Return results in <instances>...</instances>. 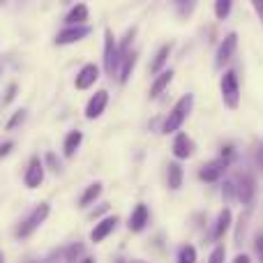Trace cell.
Instances as JSON below:
<instances>
[{"instance_id": "obj_22", "label": "cell", "mask_w": 263, "mask_h": 263, "mask_svg": "<svg viewBox=\"0 0 263 263\" xmlns=\"http://www.w3.org/2000/svg\"><path fill=\"white\" fill-rule=\"evenodd\" d=\"M100 194H102V182H92V185H88L86 192L81 194L79 205H81V208H88V205H92L97 199H100Z\"/></svg>"}, {"instance_id": "obj_39", "label": "cell", "mask_w": 263, "mask_h": 263, "mask_svg": "<svg viewBox=\"0 0 263 263\" xmlns=\"http://www.w3.org/2000/svg\"><path fill=\"white\" fill-rule=\"evenodd\" d=\"M176 3H190V0H176Z\"/></svg>"}, {"instance_id": "obj_19", "label": "cell", "mask_w": 263, "mask_h": 263, "mask_svg": "<svg viewBox=\"0 0 263 263\" xmlns=\"http://www.w3.org/2000/svg\"><path fill=\"white\" fill-rule=\"evenodd\" d=\"M134 67H136V53H134V51H127V53L120 58L118 81H120V83H127L129 77H132V72H134Z\"/></svg>"}, {"instance_id": "obj_12", "label": "cell", "mask_w": 263, "mask_h": 263, "mask_svg": "<svg viewBox=\"0 0 263 263\" xmlns=\"http://www.w3.org/2000/svg\"><path fill=\"white\" fill-rule=\"evenodd\" d=\"M106 104H109V90H97L86 104V118L97 120L102 114H104Z\"/></svg>"}, {"instance_id": "obj_8", "label": "cell", "mask_w": 263, "mask_h": 263, "mask_svg": "<svg viewBox=\"0 0 263 263\" xmlns=\"http://www.w3.org/2000/svg\"><path fill=\"white\" fill-rule=\"evenodd\" d=\"M44 173H46L44 162H42L40 157H32L26 168V176H23V182H26L28 190H37V187L44 182Z\"/></svg>"}, {"instance_id": "obj_5", "label": "cell", "mask_w": 263, "mask_h": 263, "mask_svg": "<svg viewBox=\"0 0 263 263\" xmlns=\"http://www.w3.org/2000/svg\"><path fill=\"white\" fill-rule=\"evenodd\" d=\"M238 49V35L236 32H229L222 40V44L217 46V53H215V67L224 69V65H229L233 60V53Z\"/></svg>"}, {"instance_id": "obj_10", "label": "cell", "mask_w": 263, "mask_h": 263, "mask_svg": "<svg viewBox=\"0 0 263 263\" xmlns=\"http://www.w3.org/2000/svg\"><path fill=\"white\" fill-rule=\"evenodd\" d=\"M97 79H100V67L95 63H86L79 69L77 79H74V86H77V90H88V88H92L97 83Z\"/></svg>"}, {"instance_id": "obj_14", "label": "cell", "mask_w": 263, "mask_h": 263, "mask_svg": "<svg viewBox=\"0 0 263 263\" xmlns=\"http://www.w3.org/2000/svg\"><path fill=\"white\" fill-rule=\"evenodd\" d=\"M148 219H150L148 205L139 203L134 210H132V215H129V219H127V229H129L132 233H141L145 229V224H148Z\"/></svg>"}, {"instance_id": "obj_16", "label": "cell", "mask_w": 263, "mask_h": 263, "mask_svg": "<svg viewBox=\"0 0 263 263\" xmlns=\"http://www.w3.org/2000/svg\"><path fill=\"white\" fill-rule=\"evenodd\" d=\"M81 143H83V132H79V129H74V132H69L67 136H65V143H63V155L67 159H72L74 155H77V150L81 148Z\"/></svg>"}, {"instance_id": "obj_23", "label": "cell", "mask_w": 263, "mask_h": 263, "mask_svg": "<svg viewBox=\"0 0 263 263\" xmlns=\"http://www.w3.org/2000/svg\"><path fill=\"white\" fill-rule=\"evenodd\" d=\"M231 9H233V0H215V16H217V21H227L231 16Z\"/></svg>"}, {"instance_id": "obj_34", "label": "cell", "mask_w": 263, "mask_h": 263, "mask_svg": "<svg viewBox=\"0 0 263 263\" xmlns=\"http://www.w3.org/2000/svg\"><path fill=\"white\" fill-rule=\"evenodd\" d=\"M254 247H256V252H259V254H261V259H263V233H261V236H256Z\"/></svg>"}, {"instance_id": "obj_35", "label": "cell", "mask_w": 263, "mask_h": 263, "mask_svg": "<svg viewBox=\"0 0 263 263\" xmlns=\"http://www.w3.org/2000/svg\"><path fill=\"white\" fill-rule=\"evenodd\" d=\"M14 92H16V86L12 83V86H9V90H7V97H5V104H9V102L14 100Z\"/></svg>"}, {"instance_id": "obj_28", "label": "cell", "mask_w": 263, "mask_h": 263, "mask_svg": "<svg viewBox=\"0 0 263 263\" xmlns=\"http://www.w3.org/2000/svg\"><path fill=\"white\" fill-rule=\"evenodd\" d=\"M224 256H227V247L224 245H217L208 256V263H224Z\"/></svg>"}, {"instance_id": "obj_31", "label": "cell", "mask_w": 263, "mask_h": 263, "mask_svg": "<svg viewBox=\"0 0 263 263\" xmlns=\"http://www.w3.org/2000/svg\"><path fill=\"white\" fill-rule=\"evenodd\" d=\"M252 3V9L256 12V16H259V21L263 23V0H250Z\"/></svg>"}, {"instance_id": "obj_38", "label": "cell", "mask_w": 263, "mask_h": 263, "mask_svg": "<svg viewBox=\"0 0 263 263\" xmlns=\"http://www.w3.org/2000/svg\"><path fill=\"white\" fill-rule=\"evenodd\" d=\"M129 263H145V261H141V259H132Z\"/></svg>"}, {"instance_id": "obj_15", "label": "cell", "mask_w": 263, "mask_h": 263, "mask_svg": "<svg viewBox=\"0 0 263 263\" xmlns=\"http://www.w3.org/2000/svg\"><path fill=\"white\" fill-rule=\"evenodd\" d=\"M173 77H176V74H173V69H162V72L157 74V77H155V81H153V86H150V97H159L162 95L164 90H166L168 86H171V81H173Z\"/></svg>"}, {"instance_id": "obj_2", "label": "cell", "mask_w": 263, "mask_h": 263, "mask_svg": "<svg viewBox=\"0 0 263 263\" xmlns=\"http://www.w3.org/2000/svg\"><path fill=\"white\" fill-rule=\"evenodd\" d=\"M219 92H222V102L227 109L236 111L240 106V83H238L236 69H227L219 79Z\"/></svg>"}, {"instance_id": "obj_30", "label": "cell", "mask_w": 263, "mask_h": 263, "mask_svg": "<svg viewBox=\"0 0 263 263\" xmlns=\"http://www.w3.org/2000/svg\"><path fill=\"white\" fill-rule=\"evenodd\" d=\"M254 162H256V166H259L261 171H263V141H261L259 145H256V153H254Z\"/></svg>"}, {"instance_id": "obj_7", "label": "cell", "mask_w": 263, "mask_h": 263, "mask_svg": "<svg viewBox=\"0 0 263 263\" xmlns=\"http://www.w3.org/2000/svg\"><path fill=\"white\" fill-rule=\"evenodd\" d=\"M233 187H236V199L240 201L242 205H250L252 201H254L256 182H254V178H252L250 173H242V176H238V180L233 182Z\"/></svg>"}, {"instance_id": "obj_17", "label": "cell", "mask_w": 263, "mask_h": 263, "mask_svg": "<svg viewBox=\"0 0 263 263\" xmlns=\"http://www.w3.org/2000/svg\"><path fill=\"white\" fill-rule=\"evenodd\" d=\"M231 222H233V213L229 208H224L222 213L217 215V222H215V229H213V238H215V240H222L224 233L231 229Z\"/></svg>"}, {"instance_id": "obj_24", "label": "cell", "mask_w": 263, "mask_h": 263, "mask_svg": "<svg viewBox=\"0 0 263 263\" xmlns=\"http://www.w3.org/2000/svg\"><path fill=\"white\" fill-rule=\"evenodd\" d=\"M26 118H28V111H26V109H18V111H14V114H12V118L7 120V125H5V127L12 132V129L21 127V125L26 123Z\"/></svg>"}, {"instance_id": "obj_9", "label": "cell", "mask_w": 263, "mask_h": 263, "mask_svg": "<svg viewBox=\"0 0 263 263\" xmlns=\"http://www.w3.org/2000/svg\"><path fill=\"white\" fill-rule=\"evenodd\" d=\"M229 159H215V162H208V164H203V166L199 168V178L203 182H217L219 178L224 176V171H227L229 168Z\"/></svg>"}, {"instance_id": "obj_21", "label": "cell", "mask_w": 263, "mask_h": 263, "mask_svg": "<svg viewBox=\"0 0 263 263\" xmlns=\"http://www.w3.org/2000/svg\"><path fill=\"white\" fill-rule=\"evenodd\" d=\"M182 166L178 162H171L168 164V168H166V180H168V190H180V185H182Z\"/></svg>"}, {"instance_id": "obj_4", "label": "cell", "mask_w": 263, "mask_h": 263, "mask_svg": "<svg viewBox=\"0 0 263 263\" xmlns=\"http://www.w3.org/2000/svg\"><path fill=\"white\" fill-rule=\"evenodd\" d=\"M49 215H51V205H49V203H40V205H37V208L32 210V213L28 215V217L16 227L14 236H16V238H28L32 231H37V229H40L42 224L46 222V217H49Z\"/></svg>"}, {"instance_id": "obj_11", "label": "cell", "mask_w": 263, "mask_h": 263, "mask_svg": "<svg viewBox=\"0 0 263 263\" xmlns=\"http://www.w3.org/2000/svg\"><path fill=\"white\" fill-rule=\"evenodd\" d=\"M118 215H109V217H104V219H100V222L95 224V229L90 231V240L95 242H102V240H106V238L111 236V233L116 231V227H118Z\"/></svg>"}, {"instance_id": "obj_27", "label": "cell", "mask_w": 263, "mask_h": 263, "mask_svg": "<svg viewBox=\"0 0 263 263\" xmlns=\"http://www.w3.org/2000/svg\"><path fill=\"white\" fill-rule=\"evenodd\" d=\"M81 254H83V245H81V242H74V245H69L67 252H65V261H67V263H74Z\"/></svg>"}, {"instance_id": "obj_29", "label": "cell", "mask_w": 263, "mask_h": 263, "mask_svg": "<svg viewBox=\"0 0 263 263\" xmlns=\"http://www.w3.org/2000/svg\"><path fill=\"white\" fill-rule=\"evenodd\" d=\"M46 164H49V166H51V171H55V173H58L60 168H63V166H60V162H58V157H55L53 153H49V155H46Z\"/></svg>"}, {"instance_id": "obj_18", "label": "cell", "mask_w": 263, "mask_h": 263, "mask_svg": "<svg viewBox=\"0 0 263 263\" xmlns=\"http://www.w3.org/2000/svg\"><path fill=\"white\" fill-rule=\"evenodd\" d=\"M171 53H173V42H168V44H164L162 49L157 51V55L153 58V63H150V72L153 74H159L164 67H166V63H168V58H171Z\"/></svg>"}, {"instance_id": "obj_32", "label": "cell", "mask_w": 263, "mask_h": 263, "mask_svg": "<svg viewBox=\"0 0 263 263\" xmlns=\"http://www.w3.org/2000/svg\"><path fill=\"white\" fill-rule=\"evenodd\" d=\"M14 148V141H5V143H0V157H7L9 153H12Z\"/></svg>"}, {"instance_id": "obj_40", "label": "cell", "mask_w": 263, "mask_h": 263, "mask_svg": "<svg viewBox=\"0 0 263 263\" xmlns=\"http://www.w3.org/2000/svg\"><path fill=\"white\" fill-rule=\"evenodd\" d=\"M0 263H3V254H0Z\"/></svg>"}, {"instance_id": "obj_20", "label": "cell", "mask_w": 263, "mask_h": 263, "mask_svg": "<svg viewBox=\"0 0 263 263\" xmlns=\"http://www.w3.org/2000/svg\"><path fill=\"white\" fill-rule=\"evenodd\" d=\"M88 5H83V3H79V5H74L72 9L67 12V16H65V23L67 26H83V23L88 21Z\"/></svg>"}, {"instance_id": "obj_13", "label": "cell", "mask_w": 263, "mask_h": 263, "mask_svg": "<svg viewBox=\"0 0 263 263\" xmlns=\"http://www.w3.org/2000/svg\"><path fill=\"white\" fill-rule=\"evenodd\" d=\"M171 153L173 157L180 162V159H190L194 155V141L185 134V132H178L176 139H173V145H171Z\"/></svg>"}, {"instance_id": "obj_6", "label": "cell", "mask_w": 263, "mask_h": 263, "mask_svg": "<svg viewBox=\"0 0 263 263\" xmlns=\"http://www.w3.org/2000/svg\"><path fill=\"white\" fill-rule=\"evenodd\" d=\"M90 32H92V28L88 26V23H83V26H67L65 30H60L58 35H55V44H58V46L77 44V42L86 40Z\"/></svg>"}, {"instance_id": "obj_26", "label": "cell", "mask_w": 263, "mask_h": 263, "mask_svg": "<svg viewBox=\"0 0 263 263\" xmlns=\"http://www.w3.org/2000/svg\"><path fill=\"white\" fill-rule=\"evenodd\" d=\"M134 37H136V28H129V30L125 32V37H123V40H120V44H118L120 58H123V55L129 51V46H132V42H134Z\"/></svg>"}, {"instance_id": "obj_37", "label": "cell", "mask_w": 263, "mask_h": 263, "mask_svg": "<svg viewBox=\"0 0 263 263\" xmlns=\"http://www.w3.org/2000/svg\"><path fill=\"white\" fill-rule=\"evenodd\" d=\"M81 263H97V261H95V259H83Z\"/></svg>"}, {"instance_id": "obj_25", "label": "cell", "mask_w": 263, "mask_h": 263, "mask_svg": "<svg viewBox=\"0 0 263 263\" xmlns=\"http://www.w3.org/2000/svg\"><path fill=\"white\" fill-rule=\"evenodd\" d=\"M178 263H196V250L192 245H182L178 252Z\"/></svg>"}, {"instance_id": "obj_36", "label": "cell", "mask_w": 263, "mask_h": 263, "mask_svg": "<svg viewBox=\"0 0 263 263\" xmlns=\"http://www.w3.org/2000/svg\"><path fill=\"white\" fill-rule=\"evenodd\" d=\"M231 263H252V259H250V256H247V254H238V256H236V259H233Z\"/></svg>"}, {"instance_id": "obj_1", "label": "cell", "mask_w": 263, "mask_h": 263, "mask_svg": "<svg viewBox=\"0 0 263 263\" xmlns=\"http://www.w3.org/2000/svg\"><path fill=\"white\" fill-rule=\"evenodd\" d=\"M192 106H194V95H182L180 100L173 104V109L168 111L166 120H164L162 125V134H176V132H180V127L187 123V118H190L192 114Z\"/></svg>"}, {"instance_id": "obj_3", "label": "cell", "mask_w": 263, "mask_h": 263, "mask_svg": "<svg viewBox=\"0 0 263 263\" xmlns=\"http://www.w3.org/2000/svg\"><path fill=\"white\" fill-rule=\"evenodd\" d=\"M102 63H104L106 77L114 79L116 74H118V69H120V51H118V40H116V35H114L111 28H104V58H102Z\"/></svg>"}, {"instance_id": "obj_33", "label": "cell", "mask_w": 263, "mask_h": 263, "mask_svg": "<svg viewBox=\"0 0 263 263\" xmlns=\"http://www.w3.org/2000/svg\"><path fill=\"white\" fill-rule=\"evenodd\" d=\"M106 210H109V203H102L97 210H92V213H90V217H92V219H95V217H100V215H102V213H106Z\"/></svg>"}, {"instance_id": "obj_41", "label": "cell", "mask_w": 263, "mask_h": 263, "mask_svg": "<svg viewBox=\"0 0 263 263\" xmlns=\"http://www.w3.org/2000/svg\"><path fill=\"white\" fill-rule=\"evenodd\" d=\"M118 263H127V261H118Z\"/></svg>"}]
</instances>
